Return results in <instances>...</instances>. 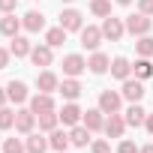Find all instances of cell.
<instances>
[{
	"label": "cell",
	"instance_id": "6da1fadb",
	"mask_svg": "<svg viewBox=\"0 0 153 153\" xmlns=\"http://www.w3.org/2000/svg\"><path fill=\"white\" fill-rule=\"evenodd\" d=\"M123 21H126V33H129V36H135V39H138V36H147V33H150V27H153V18H150V15H144V12L126 15Z\"/></svg>",
	"mask_w": 153,
	"mask_h": 153
},
{
	"label": "cell",
	"instance_id": "7a4b0ae2",
	"mask_svg": "<svg viewBox=\"0 0 153 153\" xmlns=\"http://www.w3.org/2000/svg\"><path fill=\"white\" fill-rule=\"evenodd\" d=\"M123 33H126V21H123V18H114V15L102 18V36H105L108 42H120Z\"/></svg>",
	"mask_w": 153,
	"mask_h": 153
},
{
	"label": "cell",
	"instance_id": "3957f363",
	"mask_svg": "<svg viewBox=\"0 0 153 153\" xmlns=\"http://www.w3.org/2000/svg\"><path fill=\"white\" fill-rule=\"evenodd\" d=\"M60 27H63L66 33H81L84 15H81L78 9H63V12H60Z\"/></svg>",
	"mask_w": 153,
	"mask_h": 153
},
{
	"label": "cell",
	"instance_id": "277c9868",
	"mask_svg": "<svg viewBox=\"0 0 153 153\" xmlns=\"http://www.w3.org/2000/svg\"><path fill=\"white\" fill-rule=\"evenodd\" d=\"M84 69H87V60L81 54H66L63 57V75H66V78H78Z\"/></svg>",
	"mask_w": 153,
	"mask_h": 153
},
{
	"label": "cell",
	"instance_id": "5b68a950",
	"mask_svg": "<svg viewBox=\"0 0 153 153\" xmlns=\"http://www.w3.org/2000/svg\"><path fill=\"white\" fill-rule=\"evenodd\" d=\"M102 27H93V24H87V27H81V45L87 48V51H99V45H102Z\"/></svg>",
	"mask_w": 153,
	"mask_h": 153
},
{
	"label": "cell",
	"instance_id": "8992f818",
	"mask_svg": "<svg viewBox=\"0 0 153 153\" xmlns=\"http://www.w3.org/2000/svg\"><path fill=\"white\" fill-rule=\"evenodd\" d=\"M30 111L33 114H48V111H57L54 108V93H33L30 96Z\"/></svg>",
	"mask_w": 153,
	"mask_h": 153
},
{
	"label": "cell",
	"instance_id": "52a82bcc",
	"mask_svg": "<svg viewBox=\"0 0 153 153\" xmlns=\"http://www.w3.org/2000/svg\"><path fill=\"white\" fill-rule=\"evenodd\" d=\"M120 105H123V93H117V90H102L99 93V108L105 114H117Z\"/></svg>",
	"mask_w": 153,
	"mask_h": 153
},
{
	"label": "cell",
	"instance_id": "ba28073f",
	"mask_svg": "<svg viewBox=\"0 0 153 153\" xmlns=\"http://www.w3.org/2000/svg\"><path fill=\"white\" fill-rule=\"evenodd\" d=\"M33 129H36V114H33L30 108H18V111H15V132L30 135Z\"/></svg>",
	"mask_w": 153,
	"mask_h": 153
},
{
	"label": "cell",
	"instance_id": "9c48e42d",
	"mask_svg": "<svg viewBox=\"0 0 153 153\" xmlns=\"http://www.w3.org/2000/svg\"><path fill=\"white\" fill-rule=\"evenodd\" d=\"M102 132H105L108 138H123V132H126V117H120V111H117V114H108Z\"/></svg>",
	"mask_w": 153,
	"mask_h": 153
},
{
	"label": "cell",
	"instance_id": "30bf717a",
	"mask_svg": "<svg viewBox=\"0 0 153 153\" xmlns=\"http://www.w3.org/2000/svg\"><path fill=\"white\" fill-rule=\"evenodd\" d=\"M57 117H60V123H63V126H78V123H81V117H84V111L75 105V102H66V105L57 111Z\"/></svg>",
	"mask_w": 153,
	"mask_h": 153
},
{
	"label": "cell",
	"instance_id": "8fae6325",
	"mask_svg": "<svg viewBox=\"0 0 153 153\" xmlns=\"http://www.w3.org/2000/svg\"><path fill=\"white\" fill-rule=\"evenodd\" d=\"M81 90H84V87H81V81H78V78H63V81H60V87H57V93H60L66 102H75V99L81 96Z\"/></svg>",
	"mask_w": 153,
	"mask_h": 153
},
{
	"label": "cell",
	"instance_id": "7c38bea8",
	"mask_svg": "<svg viewBox=\"0 0 153 153\" xmlns=\"http://www.w3.org/2000/svg\"><path fill=\"white\" fill-rule=\"evenodd\" d=\"M30 60H33V66H51V63H54V48H51L48 42H45V45H33Z\"/></svg>",
	"mask_w": 153,
	"mask_h": 153
},
{
	"label": "cell",
	"instance_id": "4fadbf2b",
	"mask_svg": "<svg viewBox=\"0 0 153 153\" xmlns=\"http://www.w3.org/2000/svg\"><path fill=\"white\" fill-rule=\"evenodd\" d=\"M120 93H123V99H129V102H141V99H144V84H141V78H126Z\"/></svg>",
	"mask_w": 153,
	"mask_h": 153
},
{
	"label": "cell",
	"instance_id": "5bb4252c",
	"mask_svg": "<svg viewBox=\"0 0 153 153\" xmlns=\"http://www.w3.org/2000/svg\"><path fill=\"white\" fill-rule=\"evenodd\" d=\"M81 123H84L90 132H99V129L105 126V111H102L99 105H96V108H87V111H84V117H81Z\"/></svg>",
	"mask_w": 153,
	"mask_h": 153
},
{
	"label": "cell",
	"instance_id": "9a60e30c",
	"mask_svg": "<svg viewBox=\"0 0 153 153\" xmlns=\"http://www.w3.org/2000/svg\"><path fill=\"white\" fill-rule=\"evenodd\" d=\"M60 87V78L51 72V69H42L39 75H36V90H42V93H54Z\"/></svg>",
	"mask_w": 153,
	"mask_h": 153
},
{
	"label": "cell",
	"instance_id": "2e32d148",
	"mask_svg": "<svg viewBox=\"0 0 153 153\" xmlns=\"http://www.w3.org/2000/svg\"><path fill=\"white\" fill-rule=\"evenodd\" d=\"M87 69H90L93 75H105V72L111 69V57H108V54H102V51H93V54H90V60H87Z\"/></svg>",
	"mask_w": 153,
	"mask_h": 153
},
{
	"label": "cell",
	"instance_id": "e0dca14e",
	"mask_svg": "<svg viewBox=\"0 0 153 153\" xmlns=\"http://www.w3.org/2000/svg\"><path fill=\"white\" fill-rule=\"evenodd\" d=\"M21 27H24L27 33H39V30H45V15L36 12V9H30V12L21 18Z\"/></svg>",
	"mask_w": 153,
	"mask_h": 153
},
{
	"label": "cell",
	"instance_id": "ac0fdd59",
	"mask_svg": "<svg viewBox=\"0 0 153 153\" xmlns=\"http://www.w3.org/2000/svg\"><path fill=\"white\" fill-rule=\"evenodd\" d=\"M6 93H9V99L18 102V105H21V102H30V90H27L24 81H9V84H6Z\"/></svg>",
	"mask_w": 153,
	"mask_h": 153
},
{
	"label": "cell",
	"instance_id": "d6986e66",
	"mask_svg": "<svg viewBox=\"0 0 153 153\" xmlns=\"http://www.w3.org/2000/svg\"><path fill=\"white\" fill-rule=\"evenodd\" d=\"M18 30H21V18H15V12H6L3 18H0V33L3 36H18Z\"/></svg>",
	"mask_w": 153,
	"mask_h": 153
},
{
	"label": "cell",
	"instance_id": "ffe728a7",
	"mask_svg": "<svg viewBox=\"0 0 153 153\" xmlns=\"http://www.w3.org/2000/svg\"><path fill=\"white\" fill-rule=\"evenodd\" d=\"M24 147H27V153H45L51 144H48V138H45V135H39V132H30V135L24 138Z\"/></svg>",
	"mask_w": 153,
	"mask_h": 153
},
{
	"label": "cell",
	"instance_id": "44dd1931",
	"mask_svg": "<svg viewBox=\"0 0 153 153\" xmlns=\"http://www.w3.org/2000/svg\"><path fill=\"white\" fill-rule=\"evenodd\" d=\"M69 141H72V147H87V144H90V129H87L84 123L72 126V129H69Z\"/></svg>",
	"mask_w": 153,
	"mask_h": 153
},
{
	"label": "cell",
	"instance_id": "7402d4cb",
	"mask_svg": "<svg viewBox=\"0 0 153 153\" xmlns=\"http://www.w3.org/2000/svg\"><path fill=\"white\" fill-rule=\"evenodd\" d=\"M111 75H114V78H120V81L132 78V63H129L126 57H114V60H111Z\"/></svg>",
	"mask_w": 153,
	"mask_h": 153
},
{
	"label": "cell",
	"instance_id": "603a6c76",
	"mask_svg": "<svg viewBox=\"0 0 153 153\" xmlns=\"http://www.w3.org/2000/svg\"><path fill=\"white\" fill-rule=\"evenodd\" d=\"M9 51H12V57H30V51H33V42H30L27 36H12V45H9Z\"/></svg>",
	"mask_w": 153,
	"mask_h": 153
},
{
	"label": "cell",
	"instance_id": "cb8c5ba5",
	"mask_svg": "<svg viewBox=\"0 0 153 153\" xmlns=\"http://www.w3.org/2000/svg\"><path fill=\"white\" fill-rule=\"evenodd\" d=\"M126 126H144V120H147V111L138 105V102H132L129 108H126Z\"/></svg>",
	"mask_w": 153,
	"mask_h": 153
},
{
	"label": "cell",
	"instance_id": "d4e9b609",
	"mask_svg": "<svg viewBox=\"0 0 153 153\" xmlns=\"http://www.w3.org/2000/svg\"><path fill=\"white\" fill-rule=\"evenodd\" d=\"M48 144H51V150L54 153H63L72 141H69V132H63V129H54V132H48Z\"/></svg>",
	"mask_w": 153,
	"mask_h": 153
},
{
	"label": "cell",
	"instance_id": "484cf974",
	"mask_svg": "<svg viewBox=\"0 0 153 153\" xmlns=\"http://www.w3.org/2000/svg\"><path fill=\"white\" fill-rule=\"evenodd\" d=\"M132 72H135V78H141V81L153 78V63H150V57H138L135 66H132Z\"/></svg>",
	"mask_w": 153,
	"mask_h": 153
},
{
	"label": "cell",
	"instance_id": "4316f807",
	"mask_svg": "<svg viewBox=\"0 0 153 153\" xmlns=\"http://www.w3.org/2000/svg\"><path fill=\"white\" fill-rule=\"evenodd\" d=\"M36 123H39V132H54L60 117H57V111H48V114H36Z\"/></svg>",
	"mask_w": 153,
	"mask_h": 153
},
{
	"label": "cell",
	"instance_id": "83f0119b",
	"mask_svg": "<svg viewBox=\"0 0 153 153\" xmlns=\"http://www.w3.org/2000/svg\"><path fill=\"white\" fill-rule=\"evenodd\" d=\"M45 42L51 45V48H60L63 42H66V30L57 24V27H51V30H45Z\"/></svg>",
	"mask_w": 153,
	"mask_h": 153
},
{
	"label": "cell",
	"instance_id": "f1b7e54d",
	"mask_svg": "<svg viewBox=\"0 0 153 153\" xmlns=\"http://www.w3.org/2000/svg\"><path fill=\"white\" fill-rule=\"evenodd\" d=\"M135 51H138V57H153V36L147 33V36H138L135 39Z\"/></svg>",
	"mask_w": 153,
	"mask_h": 153
},
{
	"label": "cell",
	"instance_id": "f546056e",
	"mask_svg": "<svg viewBox=\"0 0 153 153\" xmlns=\"http://www.w3.org/2000/svg\"><path fill=\"white\" fill-rule=\"evenodd\" d=\"M90 12L96 18H108L111 15V0H90Z\"/></svg>",
	"mask_w": 153,
	"mask_h": 153
},
{
	"label": "cell",
	"instance_id": "4dcf8cb0",
	"mask_svg": "<svg viewBox=\"0 0 153 153\" xmlns=\"http://www.w3.org/2000/svg\"><path fill=\"white\" fill-rule=\"evenodd\" d=\"M3 153H27V147H24L21 138H6L3 141Z\"/></svg>",
	"mask_w": 153,
	"mask_h": 153
},
{
	"label": "cell",
	"instance_id": "1f68e13d",
	"mask_svg": "<svg viewBox=\"0 0 153 153\" xmlns=\"http://www.w3.org/2000/svg\"><path fill=\"white\" fill-rule=\"evenodd\" d=\"M12 126H15V111L3 105L0 108V129H12Z\"/></svg>",
	"mask_w": 153,
	"mask_h": 153
},
{
	"label": "cell",
	"instance_id": "d6a6232c",
	"mask_svg": "<svg viewBox=\"0 0 153 153\" xmlns=\"http://www.w3.org/2000/svg\"><path fill=\"white\" fill-rule=\"evenodd\" d=\"M90 153H111V144H108L105 138H99V141L90 144Z\"/></svg>",
	"mask_w": 153,
	"mask_h": 153
},
{
	"label": "cell",
	"instance_id": "836d02e7",
	"mask_svg": "<svg viewBox=\"0 0 153 153\" xmlns=\"http://www.w3.org/2000/svg\"><path fill=\"white\" fill-rule=\"evenodd\" d=\"M117 153H138V147H135V141H129V138H123V141L117 144Z\"/></svg>",
	"mask_w": 153,
	"mask_h": 153
},
{
	"label": "cell",
	"instance_id": "e575fe53",
	"mask_svg": "<svg viewBox=\"0 0 153 153\" xmlns=\"http://www.w3.org/2000/svg\"><path fill=\"white\" fill-rule=\"evenodd\" d=\"M15 9H18V0H0V12H3V15L15 12Z\"/></svg>",
	"mask_w": 153,
	"mask_h": 153
},
{
	"label": "cell",
	"instance_id": "d590c367",
	"mask_svg": "<svg viewBox=\"0 0 153 153\" xmlns=\"http://www.w3.org/2000/svg\"><path fill=\"white\" fill-rule=\"evenodd\" d=\"M138 12H144V15H153V0H138Z\"/></svg>",
	"mask_w": 153,
	"mask_h": 153
},
{
	"label": "cell",
	"instance_id": "8d00e7d4",
	"mask_svg": "<svg viewBox=\"0 0 153 153\" xmlns=\"http://www.w3.org/2000/svg\"><path fill=\"white\" fill-rule=\"evenodd\" d=\"M9 57H12L9 48H0V69H6V66H9Z\"/></svg>",
	"mask_w": 153,
	"mask_h": 153
},
{
	"label": "cell",
	"instance_id": "74e56055",
	"mask_svg": "<svg viewBox=\"0 0 153 153\" xmlns=\"http://www.w3.org/2000/svg\"><path fill=\"white\" fill-rule=\"evenodd\" d=\"M144 129L153 135V114H147V120H144Z\"/></svg>",
	"mask_w": 153,
	"mask_h": 153
},
{
	"label": "cell",
	"instance_id": "f35d334b",
	"mask_svg": "<svg viewBox=\"0 0 153 153\" xmlns=\"http://www.w3.org/2000/svg\"><path fill=\"white\" fill-rule=\"evenodd\" d=\"M6 99H9V93H6V87H0V108L6 105Z\"/></svg>",
	"mask_w": 153,
	"mask_h": 153
},
{
	"label": "cell",
	"instance_id": "ab89813d",
	"mask_svg": "<svg viewBox=\"0 0 153 153\" xmlns=\"http://www.w3.org/2000/svg\"><path fill=\"white\" fill-rule=\"evenodd\" d=\"M138 153H153V144H144V147H138Z\"/></svg>",
	"mask_w": 153,
	"mask_h": 153
},
{
	"label": "cell",
	"instance_id": "60d3db41",
	"mask_svg": "<svg viewBox=\"0 0 153 153\" xmlns=\"http://www.w3.org/2000/svg\"><path fill=\"white\" fill-rule=\"evenodd\" d=\"M114 3H120V6H129V3H132V0H114Z\"/></svg>",
	"mask_w": 153,
	"mask_h": 153
},
{
	"label": "cell",
	"instance_id": "b9f144b4",
	"mask_svg": "<svg viewBox=\"0 0 153 153\" xmlns=\"http://www.w3.org/2000/svg\"><path fill=\"white\" fill-rule=\"evenodd\" d=\"M63 3H72V0H63Z\"/></svg>",
	"mask_w": 153,
	"mask_h": 153
},
{
	"label": "cell",
	"instance_id": "7bdbcfd3",
	"mask_svg": "<svg viewBox=\"0 0 153 153\" xmlns=\"http://www.w3.org/2000/svg\"><path fill=\"white\" fill-rule=\"evenodd\" d=\"M63 153H66V150H63Z\"/></svg>",
	"mask_w": 153,
	"mask_h": 153
}]
</instances>
